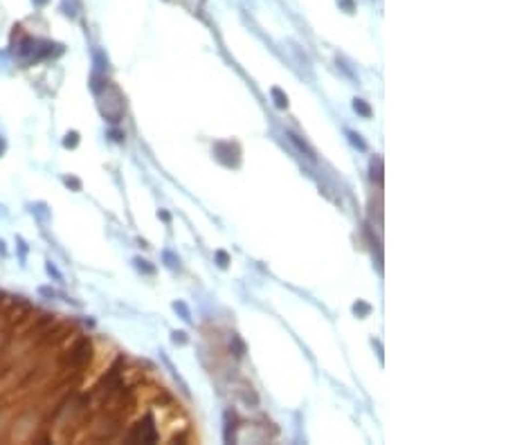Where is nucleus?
<instances>
[{"mask_svg": "<svg viewBox=\"0 0 506 445\" xmlns=\"http://www.w3.org/2000/svg\"><path fill=\"white\" fill-rule=\"evenodd\" d=\"M133 263H135V268L140 270V272H144V275H156V268H153V265H149V261H146V259L135 257Z\"/></svg>", "mask_w": 506, "mask_h": 445, "instance_id": "nucleus-8", "label": "nucleus"}, {"mask_svg": "<svg viewBox=\"0 0 506 445\" xmlns=\"http://www.w3.org/2000/svg\"><path fill=\"white\" fill-rule=\"evenodd\" d=\"M32 2H34L36 7H45L47 2H50V0H32Z\"/></svg>", "mask_w": 506, "mask_h": 445, "instance_id": "nucleus-22", "label": "nucleus"}, {"mask_svg": "<svg viewBox=\"0 0 506 445\" xmlns=\"http://www.w3.org/2000/svg\"><path fill=\"white\" fill-rule=\"evenodd\" d=\"M63 185L65 187H72L75 191H81V180L75 176H63Z\"/></svg>", "mask_w": 506, "mask_h": 445, "instance_id": "nucleus-15", "label": "nucleus"}, {"mask_svg": "<svg viewBox=\"0 0 506 445\" xmlns=\"http://www.w3.org/2000/svg\"><path fill=\"white\" fill-rule=\"evenodd\" d=\"M216 263H218V268L225 270L227 265H230V254H227L225 250H216Z\"/></svg>", "mask_w": 506, "mask_h": 445, "instance_id": "nucleus-14", "label": "nucleus"}, {"mask_svg": "<svg viewBox=\"0 0 506 445\" xmlns=\"http://www.w3.org/2000/svg\"><path fill=\"white\" fill-rule=\"evenodd\" d=\"M157 216L162 218V221H164V222H169V221H171V216H169L167 211H160V214H157Z\"/></svg>", "mask_w": 506, "mask_h": 445, "instance_id": "nucleus-21", "label": "nucleus"}, {"mask_svg": "<svg viewBox=\"0 0 506 445\" xmlns=\"http://www.w3.org/2000/svg\"><path fill=\"white\" fill-rule=\"evenodd\" d=\"M45 268H47V275H50V277H54V279H57V281H63V275H61V272H58V268H57V265H54V263H52V261H50V263H47V265H45Z\"/></svg>", "mask_w": 506, "mask_h": 445, "instance_id": "nucleus-16", "label": "nucleus"}, {"mask_svg": "<svg viewBox=\"0 0 506 445\" xmlns=\"http://www.w3.org/2000/svg\"><path fill=\"white\" fill-rule=\"evenodd\" d=\"M347 135H349V142L353 144V147H358L360 151H367V142L362 140L360 133H355V130H347Z\"/></svg>", "mask_w": 506, "mask_h": 445, "instance_id": "nucleus-10", "label": "nucleus"}, {"mask_svg": "<svg viewBox=\"0 0 506 445\" xmlns=\"http://www.w3.org/2000/svg\"><path fill=\"white\" fill-rule=\"evenodd\" d=\"M230 351H232L236 357H241V355L245 353V344L241 342L239 335H232V342H230Z\"/></svg>", "mask_w": 506, "mask_h": 445, "instance_id": "nucleus-7", "label": "nucleus"}, {"mask_svg": "<svg viewBox=\"0 0 506 445\" xmlns=\"http://www.w3.org/2000/svg\"><path fill=\"white\" fill-rule=\"evenodd\" d=\"M111 137H113V140H115V142H122V137H124V135H122V133H117V130H111Z\"/></svg>", "mask_w": 506, "mask_h": 445, "instance_id": "nucleus-20", "label": "nucleus"}, {"mask_svg": "<svg viewBox=\"0 0 506 445\" xmlns=\"http://www.w3.org/2000/svg\"><path fill=\"white\" fill-rule=\"evenodd\" d=\"M162 259H164V265H167V268H171V270H174V268H178V265H180V259L175 257L174 252H169V250L162 254Z\"/></svg>", "mask_w": 506, "mask_h": 445, "instance_id": "nucleus-13", "label": "nucleus"}, {"mask_svg": "<svg viewBox=\"0 0 506 445\" xmlns=\"http://www.w3.org/2000/svg\"><path fill=\"white\" fill-rule=\"evenodd\" d=\"M171 340H174V344H187V333L185 331H175Z\"/></svg>", "mask_w": 506, "mask_h": 445, "instance_id": "nucleus-18", "label": "nucleus"}, {"mask_svg": "<svg viewBox=\"0 0 506 445\" xmlns=\"http://www.w3.org/2000/svg\"><path fill=\"white\" fill-rule=\"evenodd\" d=\"M353 111L358 112V115H362V117H367V119H369V117H371V115H373L371 106L367 104L365 99H353Z\"/></svg>", "mask_w": 506, "mask_h": 445, "instance_id": "nucleus-6", "label": "nucleus"}, {"mask_svg": "<svg viewBox=\"0 0 506 445\" xmlns=\"http://www.w3.org/2000/svg\"><path fill=\"white\" fill-rule=\"evenodd\" d=\"M270 94H272V101L279 111H286V108H288V94H286L281 88H270Z\"/></svg>", "mask_w": 506, "mask_h": 445, "instance_id": "nucleus-5", "label": "nucleus"}, {"mask_svg": "<svg viewBox=\"0 0 506 445\" xmlns=\"http://www.w3.org/2000/svg\"><path fill=\"white\" fill-rule=\"evenodd\" d=\"M5 148H7V142L2 140V137H0V155H2V153H5Z\"/></svg>", "mask_w": 506, "mask_h": 445, "instance_id": "nucleus-23", "label": "nucleus"}, {"mask_svg": "<svg viewBox=\"0 0 506 445\" xmlns=\"http://www.w3.org/2000/svg\"><path fill=\"white\" fill-rule=\"evenodd\" d=\"M39 293H41L43 297H50V299L57 297V290H54V288H45V286H43V288H39Z\"/></svg>", "mask_w": 506, "mask_h": 445, "instance_id": "nucleus-19", "label": "nucleus"}, {"mask_svg": "<svg viewBox=\"0 0 506 445\" xmlns=\"http://www.w3.org/2000/svg\"><path fill=\"white\" fill-rule=\"evenodd\" d=\"M369 173H371V180L383 182V158H380V155L371 158V164H369Z\"/></svg>", "mask_w": 506, "mask_h": 445, "instance_id": "nucleus-4", "label": "nucleus"}, {"mask_svg": "<svg viewBox=\"0 0 506 445\" xmlns=\"http://www.w3.org/2000/svg\"><path fill=\"white\" fill-rule=\"evenodd\" d=\"M286 137H288V140H291L292 144H295V147L299 148V153H304V155H306L309 160H315V151L309 147V144H306V142L299 140V137H297V135L292 133V130H288V133H286Z\"/></svg>", "mask_w": 506, "mask_h": 445, "instance_id": "nucleus-3", "label": "nucleus"}, {"mask_svg": "<svg viewBox=\"0 0 506 445\" xmlns=\"http://www.w3.org/2000/svg\"><path fill=\"white\" fill-rule=\"evenodd\" d=\"M133 439L142 441V443H156L157 441V429H156V421L153 416H146L142 423H137V427L133 432Z\"/></svg>", "mask_w": 506, "mask_h": 445, "instance_id": "nucleus-1", "label": "nucleus"}, {"mask_svg": "<svg viewBox=\"0 0 506 445\" xmlns=\"http://www.w3.org/2000/svg\"><path fill=\"white\" fill-rule=\"evenodd\" d=\"M353 315H358V317H369V315H371V306L358 299V301L353 304Z\"/></svg>", "mask_w": 506, "mask_h": 445, "instance_id": "nucleus-9", "label": "nucleus"}, {"mask_svg": "<svg viewBox=\"0 0 506 445\" xmlns=\"http://www.w3.org/2000/svg\"><path fill=\"white\" fill-rule=\"evenodd\" d=\"M223 423H225V427H223V441L225 443H236V429H239V416H236V411L227 409L223 414Z\"/></svg>", "mask_w": 506, "mask_h": 445, "instance_id": "nucleus-2", "label": "nucleus"}, {"mask_svg": "<svg viewBox=\"0 0 506 445\" xmlns=\"http://www.w3.org/2000/svg\"><path fill=\"white\" fill-rule=\"evenodd\" d=\"M174 311L180 313V317L185 319V322H192V313H189V308H187L185 301H174Z\"/></svg>", "mask_w": 506, "mask_h": 445, "instance_id": "nucleus-12", "label": "nucleus"}, {"mask_svg": "<svg viewBox=\"0 0 506 445\" xmlns=\"http://www.w3.org/2000/svg\"><path fill=\"white\" fill-rule=\"evenodd\" d=\"M63 147H65V148H77V147H79V133H77V130H70V133H65V137H63Z\"/></svg>", "mask_w": 506, "mask_h": 445, "instance_id": "nucleus-11", "label": "nucleus"}, {"mask_svg": "<svg viewBox=\"0 0 506 445\" xmlns=\"http://www.w3.org/2000/svg\"><path fill=\"white\" fill-rule=\"evenodd\" d=\"M337 5L342 7L347 14H353V12H355V2H353V0H337Z\"/></svg>", "mask_w": 506, "mask_h": 445, "instance_id": "nucleus-17", "label": "nucleus"}]
</instances>
